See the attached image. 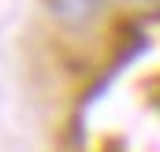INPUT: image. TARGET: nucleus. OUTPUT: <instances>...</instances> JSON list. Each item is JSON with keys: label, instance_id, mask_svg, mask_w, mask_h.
<instances>
[{"label": "nucleus", "instance_id": "f257e3e1", "mask_svg": "<svg viewBox=\"0 0 160 152\" xmlns=\"http://www.w3.org/2000/svg\"><path fill=\"white\" fill-rule=\"evenodd\" d=\"M101 7H104V0H45V11L60 26H71V30L89 26L101 15Z\"/></svg>", "mask_w": 160, "mask_h": 152}, {"label": "nucleus", "instance_id": "f03ea898", "mask_svg": "<svg viewBox=\"0 0 160 152\" xmlns=\"http://www.w3.org/2000/svg\"><path fill=\"white\" fill-rule=\"evenodd\" d=\"M104 152H123V149L116 145V141H108V145H104Z\"/></svg>", "mask_w": 160, "mask_h": 152}, {"label": "nucleus", "instance_id": "7ed1b4c3", "mask_svg": "<svg viewBox=\"0 0 160 152\" xmlns=\"http://www.w3.org/2000/svg\"><path fill=\"white\" fill-rule=\"evenodd\" d=\"M130 4H153V7H160V0H130Z\"/></svg>", "mask_w": 160, "mask_h": 152}]
</instances>
